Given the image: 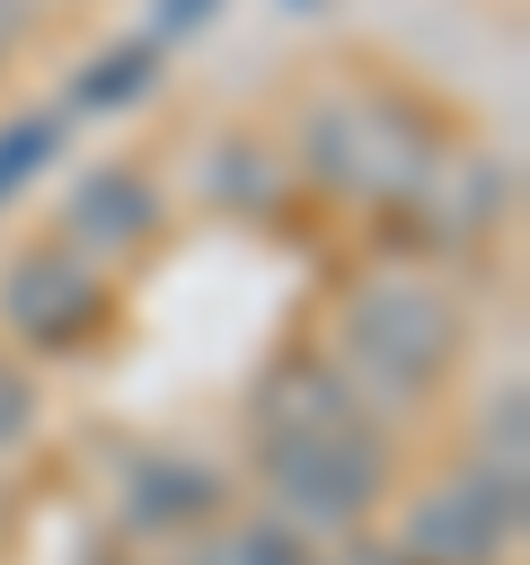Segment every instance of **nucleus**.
I'll use <instances>...</instances> for the list:
<instances>
[{
    "instance_id": "obj_3",
    "label": "nucleus",
    "mask_w": 530,
    "mask_h": 565,
    "mask_svg": "<svg viewBox=\"0 0 530 565\" xmlns=\"http://www.w3.org/2000/svg\"><path fill=\"white\" fill-rule=\"evenodd\" d=\"M521 539V477L512 468H477L442 494H424L406 512V565H495Z\"/></svg>"
},
{
    "instance_id": "obj_9",
    "label": "nucleus",
    "mask_w": 530,
    "mask_h": 565,
    "mask_svg": "<svg viewBox=\"0 0 530 565\" xmlns=\"http://www.w3.org/2000/svg\"><path fill=\"white\" fill-rule=\"evenodd\" d=\"M159 88V44H141V35H124V44H106L80 79H71V97H62V115H124V106H141Z\"/></svg>"
},
{
    "instance_id": "obj_10",
    "label": "nucleus",
    "mask_w": 530,
    "mask_h": 565,
    "mask_svg": "<svg viewBox=\"0 0 530 565\" xmlns=\"http://www.w3.org/2000/svg\"><path fill=\"white\" fill-rule=\"evenodd\" d=\"M62 124H71V115H18V124H0V203H18V194L53 168Z\"/></svg>"
},
{
    "instance_id": "obj_2",
    "label": "nucleus",
    "mask_w": 530,
    "mask_h": 565,
    "mask_svg": "<svg viewBox=\"0 0 530 565\" xmlns=\"http://www.w3.org/2000/svg\"><path fill=\"white\" fill-rule=\"evenodd\" d=\"M265 486H274V521L292 530H344L371 512L380 494V441L353 424V433H309V424H265V450H256Z\"/></svg>"
},
{
    "instance_id": "obj_11",
    "label": "nucleus",
    "mask_w": 530,
    "mask_h": 565,
    "mask_svg": "<svg viewBox=\"0 0 530 565\" xmlns=\"http://www.w3.org/2000/svg\"><path fill=\"white\" fill-rule=\"evenodd\" d=\"M521 424H530V388L504 380V397H486V468L521 477Z\"/></svg>"
},
{
    "instance_id": "obj_14",
    "label": "nucleus",
    "mask_w": 530,
    "mask_h": 565,
    "mask_svg": "<svg viewBox=\"0 0 530 565\" xmlns=\"http://www.w3.org/2000/svg\"><path fill=\"white\" fill-rule=\"evenodd\" d=\"M212 18H221V0H150V44L194 35V26H212Z\"/></svg>"
},
{
    "instance_id": "obj_4",
    "label": "nucleus",
    "mask_w": 530,
    "mask_h": 565,
    "mask_svg": "<svg viewBox=\"0 0 530 565\" xmlns=\"http://www.w3.org/2000/svg\"><path fill=\"white\" fill-rule=\"evenodd\" d=\"M309 159L336 185H353V194H406V185H424L433 141L406 115H389V106H327L309 124Z\"/></svg>"
},
{
    "instance_id": "obj_7",
    "label": "nucleus",
    "mask_w": 530,
    "mask_h": 565,
    "mask_svg": "<svg viewBox=\"0 0 530 565\" xmlns=\"http://www.w3.org/2000/svg\"><path fill=\"white\" fill-rule=\"evenodd\" d=\"M212 503H221V477H212L203 459H177V450H150V459H132V477H124L132 530H194V521H212Z\"/></svg>"
},
{
    "instance_id": "obj_8",
    "label": "nucleus",
    "mask_w": 530,
    "mask_h": 565,
    "mask_svg": "<svg viewBox=\"0 0 530 565\" xmlns=\"http://www.w3.org/2000/svg\"><path fill=\"white\" fill-rule=\"evenodd\" d=\"M265 424H309V433H353V424H362V406H353V388H344V371H327V362H292V371H274V380H265Z\"/></svg>"
},
{
    "instance_id": "obj_12",
    "label": "nucleus",
    "mask_w": 530,
    "mask_h": 565,
    "mask_svg": "<svg viewBox=\"0 0 530 565\" xmlns=\"http://www.w3.org/2000/svg\"><path fill=\"white\" fill-rule=\"evenodd\" d=\"M221 565H309V547H300V530H292V521H274V512H265V521H247V530L230 539V556H221Z\"/></svg>"
},
{
    "instance_id": "obj_5",
    "label": "nucleus",
    "mask_w": 530,
    "mask_h": 565,
    "mask_svg": "<svg viewBox=\"0 0 530 565\" xmlns=\"http://www.w3.org/2000/svg\"><path fill=\"white\" fill-rule=\"evenodd\" d=\"M0 318L26 335V344H80L97 327V274L71 256V247H26L9 274H0Z\"/></svg>"
},
{
    "instance_id": "obj_15",
    "label": "nucleus",
    "mask_w": 530,
    "mask_h": 565,
    "mask_svg": "<svg viewBox=\"0 0 530 565\" xmlns=\"http://www.w3.org/2000/svg\"><path fill=\"white\" fill-rule=\"evenodd\" d=\"M336 565H406L398 547H353V556H336Z\"/></svg>"
},
{
    "instance_id": "obj_13",
    "label": "nucleus",
    "mask_w": 530,
    "mask_h": 565,
    "mask_svg": "<svg viewBox=\"0 0 530 565\" xmlns=\"http://www.w3.org/2000/svg\"><path fill=\"white\" fill-rule=\"evenodd\" d=\"M35 433V380L18 362H0V450H18Z\"/></svg>"
},
{
    "instance_id": "obj_6",
    "label": "nucleus",
    "mask_w": 530,
    "mask_h": 565,
    "mask_svg": "<svg viewBox=\"0 0 530 565\" xmlns=\"http://www.w3.org/2000/svg\"><path fill=\"white\" fill-rule=\"evenodd\" d=\"M150 221H159V194H150V177H132V168H88V177L71 185V212H62V230H71L80 247H141Z\"/></svg>"
},
{
    "instance_id": "obj_1",
    "label": "nucleus",
    "mask_w": 530,
    "mask_h": 565,
    "mask_svg": "<svg viewBox=\"0 0 530 565\" xmlns=\"http://www.w3.org/2000/svg\"><path fill=\"white\" fill-rule=\"evenodd\" d=\"M336 344H344V371L353 380H371L380 397H415V388L442 380V362L459 344V318L424 282H371V291L344 300Z\"/></svg>"
},
{
    "instance_id": "obj_16",
    "label": "nucleus",
    "mask_w": 530,
    "mask_h": 565,
    "mask_svg": "<svg viewBox=\"0 0 530 565\" xmlns=\"http://www.w3.org/2000/svg\"><path fill=\"white\" fill-rule=\"evenodd\" d=\"M283 9H300V18H318V9H327V0H283Z\"/></svg>"
}]
</instances>
